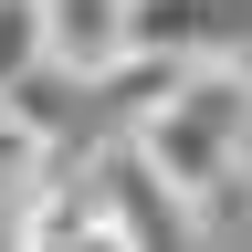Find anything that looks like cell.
Returning a JSON list of instances; mask_svg holds the SVG:
<instances>
[{"label": "cell", "mask_w": 252, "mask_h": 252, "mask_svg": "<svg viewBox=\"0 0 252 252\" xmlns=\"http://www.w3.org/2000/svg\"><path fill=\"white\" fill-rule=\"evenodd\" d=\"M137 53H179V63H252V0H137L126 11Z\"/></svg>", "instance_id": "obj_3"}, {"label": "cell", "mask_w": 252, "mask_h": 252, "mask_svg": "<svg viewBox=\"0 0 252 252\" xmlns=\"http://www.w3.org/2000/svg\"><path fill=\"white\" fill-rule=\"evenodd\" d=\"M84 189H94V210H105V242H189L200 231V200H189L137 137H116L105 158H94Z\"/></svg>", "instance_id": "obj_2"}, {"label": "cell", "mask_w": 252, "mask_h": 252, "mask_svg": "<svg viewBox=\"0 0 252 252\" xmlns=\"http://www.w3.org/2000/svg\"><path fill=\"white\" fill-rule=\"evenodd\" d=\"M126 137L210 210L220 189L252 168V63H179V74L126 116Z\"/></svg>", "instance_id": "obj_1"}, {"label": "cell", "mask_w": 252, "mask_h": 252, "mask_svg": "<svg viewBox=\"0 0 252 252\" xmlns=\"http://www.w3.org/2000/svg\"><path fill=\"white\" fill-rule=\"evenodd\" d=\"M42 0H0V94H21L32 74H42Z\"/></svg>", "instance_id": "obj_6"}, {"label": "cell", "mask_w": 252, "mask_h": 252, "mask_svg": "<svg viewBox=\"0 0 252 252\" xmlns=\"http://www.w3.org/2000/svg\"><path fill=\"white\" fill-rule=\"evenodd\" d=\"M53 168V126L42 116H21L11 94H0V231L21 220V200H32V179Z\"/></svg>", "instance_id": "obj_5"}, {"label": "cell", "mask_w": 252, "mask_h": 252, "mask_svg": "<svg viewBox=\"0 0 252 252\" xmlns=\"http://www.w3.org/2000/svg\"><path fill=\"white\" fill-rule=\"evenodd\" d=\"M126 11H137V0H42V53H53V74H74V84H105L116 63L137 53Z\"/></svg>", "instance_id": "obj_4"}]
</instances>
